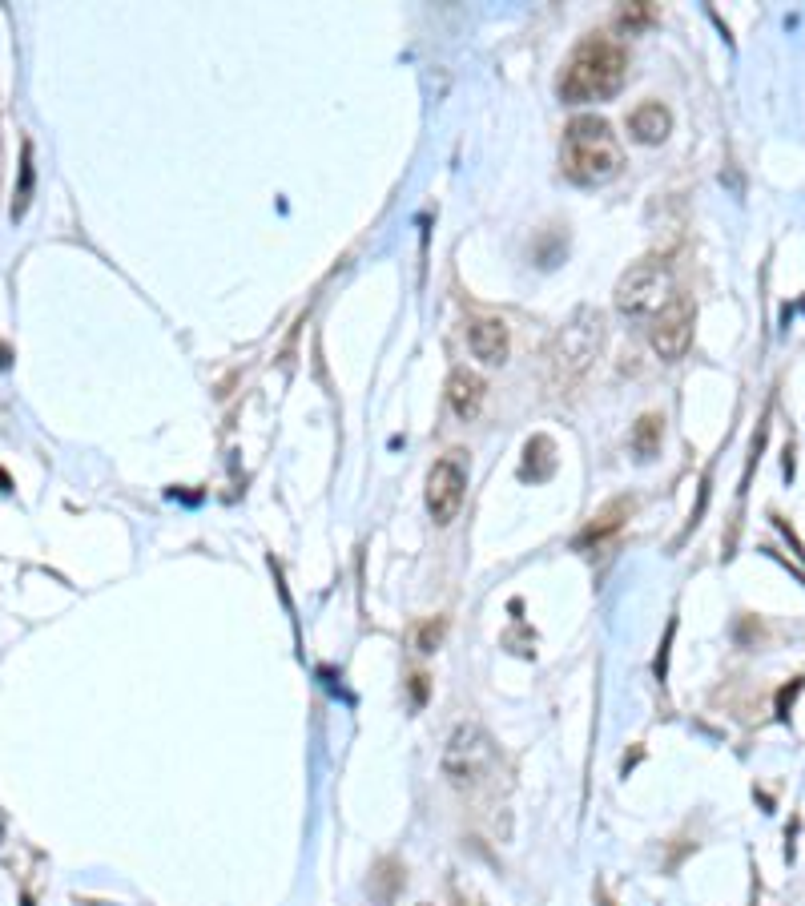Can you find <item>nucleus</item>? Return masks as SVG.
I'll use <instances>...</instances> for the list:
<instances>
[{"mask_svg": "<svg viewBox=\"0 0 805 906\" xmlns=\"http://www.w3.org/2000/svg\"><path fill=\"white\" fill-rule=\"evenodd\" d=\"M483 395H488V383H483L475 371H467V367L451 371V379H447V403H451V411L459 419H475L479 407H483Z\"/></svg>", "mask_w": 805, "mask_h": 906, "instance_id": "nucleus-10", "label": "nucleus"}, {"mask_svg": "<svg viewBox=\"0 0 805 906\" xmlns=\"http://www.w3.org/2000/svg\"><path fill=\"white\" fill-rule=\"evenodd\" d=\"M467 500V456L463 451H447L427 472V512L439 528H447Z\"/></svg>", "mask_w": 805, "mask_h": 906, "instance_id": "nucleus-6", "label": "nucleus"}, {"mask_svg": "<svg viewBox=\"0 0 805 906\" xmlns=\"http://www.w3.org/2000/svg\"><path fill=\"white\" fill-rule=\"evenodd\" d=\"M443 633H447V621H443V617H435V621H427V625L419 629L415 645H419L423 653H435V649H439V641H443Z\"/></svg>", "mask_w": 805, "mask_h": 906, "instance_id": "nucleus-14", "label": "nucleus"}, {"mask_svg": "<svg viewBox=\"0 0 805 906\" xmlns=\"http://www.w3.org/2000/svg\"><path fill=\"white\" fill-rule=\"evenodd\" d=\"M467 347L483 367H500L512 355V327L504 319H492V315L471 319L467 323Z\"/></svg>", "mask_w": 805, "mask_h": 906, "instance_id": "nucleus-8", "label": "nucleus"}, {"mask_svg": "<svg viewBox=\"0 0 805 906\" xmlns=\"http://www.w3.org/2000/svg\"><path fill=\"white\" fill-rule=\"evenodd\" d=\"M628 73V53L620 41L604 37V33H588L564 61L560 77H556V93L560 101L584 105V101H608L612 93H620Z\"/></svg>", "mask_w": 805, "mask_h": 906, "instance_id": "nucleus-1", "label": "nucleus"}, {"mask_svg": "<svg viewBox=\"0 0 805 906\" xmlns=\"http://www.w3.org/2000/svg\"><path fill=\"white\" fill-rule=\"evenodd\" d=\"M628 133L640 141V145H661L669 133H673V113L669 105L661 101H644L628 113Z\"/></svg>", "mask_w": 805, "mask_h": 906, "instance_id": "nucleus-9", "label": "nucleus"}, {"mask_svg": "<svg viewBox=\"0 0 805 906\" xmlns=\"http://www.w3.org/2000/svg\"><path fill=\"white\" fill-rule=\"evenodd\" d=\"M677 298L673 290V270L661 258H644L624 270L616 282V311L628 319H657L669 302Z\"/></svg>", "mask_w": 805, "mask_h": 906, "instance_id": "nucleus-4", "label": "nucleus"}, {"mask_svg": "<svg viewBox=\"0 0 805 906\" xmlns=\"http://www.w3.org/2000/svg\"><path fill=\"white\" fill-rule=\"evenodd\" d=\"M496 741L488 737V729L475 725V721H459L447 737V749H443V774L451 786L459 790H475L483 786L492 774H496Z\"/></svg>", "mask_w": 805, "mask_h": 906, "instance_id": "nucleus-3", "label": "nucleus"}, {"mask_svg": "<svg viewBox=\"0 0 805 906\" xmlns=\"http://www.w3.org/2000/svg\"><path fill=\"white\" fill-rule=\"evenodd\" d=\"M29 194H33V149L25 145V158H21V190H17V202H13V218H21V214H25Z\"/></svg>", "mask_w": 805, "mask_h": 906, "instance_id": "nucleus-13", "label": "nucleus"}, {"mask_svg": "<svg viewBox=\"0 0 805 906\" xmlns=\"http://www.w3.org/2000/svg\"><path fill=\"white\" fill-rule=\"evenodd\" d=\"M693 302L689 298H673L669 307L653 319V327H649V343H653V351L665 359V363H677L685 351H689V343H693Z\"/></svg>", "mask_w": 805, "mask_h": 906, "instance_id": "nucleus-7", "label": "nucleus"}, {"mask_svg": "<svg viewBox=\"0 0 805 906\" xmlns=\"http://www.w3.org/2000/svg\"><path fill=\"white\" fill-rule=\"evenodd\" d=\"M628 443H632V451H636L640 460H653L657 451H661V443H665V419H661L657 411L640 415V419L632 423V435H628Z\"/></svg>", "mask_w": 805, "mask_h": 906, "instance_id": "nucleus-12", "label": "nucleus"}, {"mask_svg": "<svg viewBox=\"0 0 805 906\" xmlns=\"http://www.w3.org/2000/svg\"><path fill=\"white\" fill-rule=\"evenodd\" d=\"M560 166L576 186H604L624 166L620 137L596 113L572 117L564 129V141H560Z\"/></svg>", "mask_w": 805, "mask_h": 906, "instance_id": "nucleus-2", "label": "nucleus"}, {"mask_svg": "<svg viewBox=\"0 0 805 906\" xmlns=\"http://www.w3.org/2000/svg\"><path fill=\"white\" fill-rule=\"evenodd\" d=\"M600 347H604V315L592 311V307L576 311L568 319V327L552 343V375H556V383H576L592 367Z\"/></svg>", "mask_w": 805, "mask_h": 906, "instance_id": "nucleus-5", "label": "nucleus"}, {"mask_svg": "<svg viewBox=\"0 0 805 906\" xmlns=\"http://www.w3.org/2000/svg\"><path fill=\"white\" fill-rule=\"evenodd\" d=\"M632 508H636V504H632L628 496L612 500V504H608L604 512H596V516H592V524H588V528H584V532L576 536V544L584 548V544H600V540H608L612 532H620V524L628 520V512H632Z\"/></svg>", "mask_w": 805, "mask_h": 906, "instance_id": "nucleus-11", "label": "nucleus"}]
</instances>
